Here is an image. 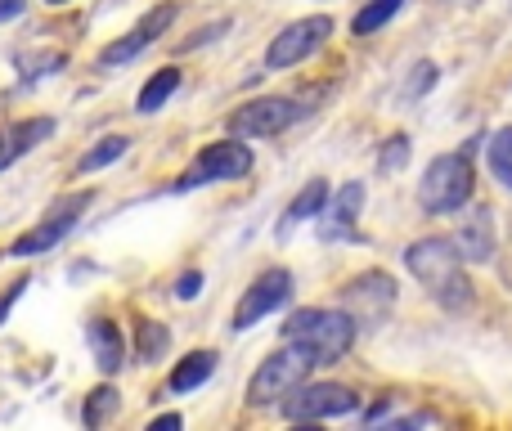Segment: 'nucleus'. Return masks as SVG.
Wrapping results in <instances>:
<instances>
[{
	"label": "nucleus",
	"mask_w": 512,
	"mask_h": 431,
	"mask_svg": "<svg viewBox=\"0 0 512 431\" xmlns=\"http://www.w3.org/2000/svg\"><path fill=\"white\" fill-rule=\"evenodd\" d=\"M405 265L445 310H463L472 301V283L463 274V256L454 243L445 238H418V243L405 247Z\"/></svg>",
	"instance_id": "obj_1"
},
{
	"label": "nucleus",
	"mask_w": 512,
	"mask_h": 431,
	"mask_svg": "<svg viewBox=\"0 0 512 431\" xmlns=\"http://www.w3.org/2000/svg\"><path fill=\"white\" fill-rule=\"evenodd\" d=\"M283 342L306 346L315 364H337L355 342V319L346 310H324V306L292 310L288 324H283Z\"/></svg>",
	"instance_id": "obj_2"
},
{
	"label": "nucleus",
	"mask_w": 512,
	"mask_h": 431,
	"mask_svg": "<svg viewBox=\"0 0 512 431\" xmlns=\"http://www.w3.org/2000/svg\"><path fill=\"white\" fill-rule=\"evenodd\" d=\"M468 198H472V153L468 149L441 153V158L427 162L423 180H418V203H423V212L450 216V212H459Z\"/></svg>",
	"instance_id": "obj_3"
},
{
	"label": "nucleus",
	"mask_w": 512,
	"mask_h": 431,
	"mask_svg": "<svg viewBox=\"0 0 512 431\" xmlns=\"http://www.w3.org/2000/svg\"><path fill=\"white\" fill-rule=\"evenodd\" d=\"M310 369H315V360H310V351L297 342H288L283 351L265 355V364L248 382V405H274V400H283L288 391H297L301 382L310 378Z\"/></svg>",
	"instance_id": "obj_4"
},
{
	"label": "nucleus",
	"mask_w": 512,
	"mask_h": 431,
	"mask_svg": "<svg viewBox=\"0 0 512 431\" xmlns=\"http://www.w3.org/2000/svg\"><path fill=\"white\" fill-rule=\"evenodd\" d=\"M95 203V189H81V194H72V198H63V203H54L50 212H45V220L36 229H27L23 238H14L9 243V256H18V261H27V256H41V252H54V247L63 243V238L77 229V220L81 212Z\"/></svg>",
	"instance_id": "obj_5"
},
{
	"label": "nucleus",
	"mask_w": 512,
	"mask_h": 431,
	"mask_svg": "<svg viewBox=\"0 0 512 431\" xmlns=\"http://www.w3.org/2000/svg\"><path fill=\"white\" fill-rule=\"evenodd\" d=\"M360 409V396L337 382H301L297 391L283 396V418L288 423H319V418H342Z\"/></svg>",
	"instance_id": "obj_6"
},
{
	"label": "nucleus",
	"mask_w": 512,
	"mask_h": 431,
	"mask_svg": "<svg viewBox=\"0 0 512 431\" xmlns=\"http://www.w3.org/2000/svg\"><path fill=\"white\" fill-rule=\"evenodd\" d=\"M248 171H252V149H248V144H239V135H234V140H216V144H207V149L198 153L194 171H189V176L180 180L176 189L216 185V180H243Z\"/></svg>",
	"instance_id": "obj_7"
},
{
	"label": "nucleus",
	"mask_w": 512,
	"mask_h": 431,
	"mask_svg": "<svg viewBox=\"0 0 512 431\" xmlns=\"http://www.w3.org/2000/svg\"><path fill=\"white\" fill-rule=\"evenodd\" d=\"M328 32H333V18L328 14H310V18H301V23H288L270 41V50H265V68L279 72V68H292V63L310 59V54L328 41Z\"/></svg>",
	"instance_id": "obj_8"
},
{
	"label": "nucleus",
	"mask_w": 512,
	"mask_h": 431,
	"mask_svg": "<svg viewBox=\"0 0 512 431\" xmlns=\"http://www.w3.org/2000/svg\"><path fill=\"white\" fill-rule=\"evenodd\" d=\"M297 117H301V108L292 104V99L265 95V99H252V104L234 108L230 113V135H239V140H265V135L288 131Z\"/></svg>",
	"instance_id": "obj_9"
},
{
	"label": "nucleus",
	"mask_w": 512,
	"mask_h": 431,
	"mask_svg": "<svg viewBox=\"0 0 512 431\" xmlns=\"http://www.w3.org/2000/svg\"><path fill=\"white\" fill-rule=\"evenodd\" d=\"M391 306H396V279L382 270L355 274L342 292V310L355 319V324H378V319H387Z\"/></svg>",
	"instance_id": "obj_10"
},
{
	"label": "nucleus",
	"mask_w": 512,
	"mask_h": 431,
	"mask_svg": "<svg viewBox=\"0 0 512 431\" xmlns=\"http://www.w3.org/2000/svg\"><path fill=\"white\" fill-rule=\"evenodd\" d=\"M292 297V274L288 270H265L256 274V283L248 292H243L239 310H234V328L239 333H248L252 324H261L265 315H274V310H283Z\"/></svg>",
	"instance_id": "obj_11"
},
{
	"label": "nucleus",
	"mask_w": 512,
	"mask_h": 431,
	"mask_svg": "<svg viewBox=\"0 0 512 431\" xmlns=\"http://www.w3.org/2000/svg\"><path fill=\"white\" fill-rule=\"evenodd\" d=\"M176 23V5H158V9H149V14L140 18V23L131 27V32L122 36V41H113V45H104V54H99V63L104 68H117V63H131L135 54H144L153 41H158L167 27Z\"/></svg>",
	"instance_id": "obj_12"
},
{
	"label": "nucleus",
	"mask_w": 512,
	"mask_h": 431,
	"mask_svg": "<svg viewBox=\"0 0 512 431\" xmlns=\"http://www.w3.org/2000/svg\"><path fill=\"white\" fill-rule=\"evenodd\" d=\"M360 207H364V185L360 180H346L337 194H328L324 212H319V238H324V243H346V238H355Z\"/></svg>",
	"instance_id": "obj_13"
},
{
	"label": "nucleus",
	"mask_w": 512,
	"mask_h": 431,
	"mask_svg": "<svg viewBox=\"0 0 512 431\" xmlns=\"http://www.w3.org/2000/svg\"><path fill=\"white\" fill-rule=\"evenodd\" d=\"M86 342H90V355H95L99 373H108V378H113V373L126 364L122 328H117L113 319H90V324H86Z\"/></svg>",
	"instance_id": "obj_14"
},
{
	"label": "nucleus",
	"mask_w": 512,
	"mask_h": 431,
	"mask_svg": "<svg viewBox=\"0 0 512 431\" xmlns=\"http://www.w3.org/2000/svg\"><path fill=\"white\" fill-rule=\"evenodd\" d=\"M454 247H459L463 261L486 265L490 256H495V220H490V212H472V216H463L459 234H454Z\"/></svg>",
	"instance_id": "obj_15"
},
{
	"label": "nucleus",
	"mask_w": 512,
	"mask_h": 431,
	"mask_svg": "<svg viewBox=\"0 0 512 431\" xmlns=\"http://www.w3.org/2000/svg\"><path fill=\"white\" fill-rule=\"evenodd\" d=\"M216 373V355L212 351H194V355H185V360L171 369V378H167V387L176 391V396H189V391H198L207 378Z\"/></svg>",
	"instance_id": "obj_16"
},
{
	"label": "nucleus",
	"mask_w": 512,
	"mask_h": 431,
	"mask_svg": "<svg viewBox=\"0 0 512 431\" xmlns=\"http://www.w3.org/2000/svg\"><path fill=\"white\" fill-rule=\"evenodd\" d=\"M328 194H333V189H328L324 180H310V185L301 189V194H297V198H292V203H288V212H283V225H279V234H288V229H292V225H301V220H315L319 212H324Z\"/></svg>",
	"instance_id": "obj_17"
},
{
	"label": "nucleus",
	"mask_w": 512,
	"mask_h": 431,
	"mask_svg": "<svg viewBox=\"0 0 512 431\" xmlns=\"http://www.w3.org/2000/svg\"><path fill=\"white\" fill-rule=\"evenodd\" d=\"M176 90H180V72L176 68H158L149 81H144L140 99H135V113H158V108L167 104Z\"/></svg>",
	"instance_id": "obj_18"
},
{
	"label": "nucleus",
	"mask_w": 512,
	"mask_h": 431,
	"mask_svg": "<svg viewBox=\"0 0 512 431\" xmlns=\"http://www.w3.org/2000/svg\"><path fill=\"white\" fill-rule=\"evenodd\" d=\"M167 346H171L167 324H158V319H140L135 324V355H140V364H158L167 355Z\"/></svg>",
	"instance_id": "obj_19"
},
{
	"label": "nucleus",
	"mask_w": 512,
	"mask_h": 431,
	"mask_svg": "<svg viewBox=\"0 0 512 431\" xmlns=\"http://www.w3.org/2000/svg\"><path fill=\"white\" fill-rule=\"evenodd\" d=\"M117 409H122V396H117V387H95L86 396V409H81V423L86 427H104V423H113L117 418Z\"/></svg>",
	"instance_id": "obj_20"
},
{
	"label": "nucleus",
	"mask_w": 512,
	"mask_h": 431,
	"mask_svg": "<svg viewBox=\"0 0 512 431\" xmlns=\"http://www.w3.org/2000/svg\"><path fill=\"white\" fill-rule=\"evenodd\" d=\"M50 135H54V117H27V122L9 126V140H14L18 158H23V153H32V149H41Z\"/></svg>",
	"instance_id": "obj_21"
},
{
	"label": "nucleus",
	"mask_w": 512,
	"mask_h": 431,
	"mask_svg": "<svg viewBox=\"0 0 512 431\" xmlns=\"http://www.w3.org/2000/svg\"><path fill=\"white\" fill-rule=\"evenodd\" d=\"M400 5H405V0H369V5H364L360 14L351 18V32H355V36L378 32V27H387L391 18L400 14Z\"/></svg>",
	"instance_id": "obj_22"
},
{
	"label": "nucleus",
	"mask_w": 512,
	"mask_h": 431,
	"mask_svg": "<svg viewBox=\"0 0 512 431\" xmlns=\"http://www.w3.org/2000/svg\"><path fill=\"white\" fill-rule=\"evenodd\" d=\"M126 149H131V140H126V135H104V140H99L95 149H90L86 158L77 162V171H99V167H113V162L122 158Z\"/></svg>",
	"instance_id": "obj_23"
},
{
	"label": "nucleus",
	"mask_w": 512,
	"mask_h": 431,
	"mask_svg": "<svg viewBox=\"0 0 512 431\" xmlns=\"http://www.w3.org/2000/svg\"><path fill=\"white\" fill-rule=\"evenodd\" d=\"M490 171H495V180H504L512 189V126L490 135Z\"/></svg>",
	"instance_id": "obj_24"
},
{
	"label": "nucleus",
	"mask_w": 512,
	"mask_h": 431,
	"mask_svg": "<svg viewBox=\"0 0 512 431\" xmlns=\"http://www.w3.org/2000/svg\"><path fill=\"white\" fill-rule=\"evenodd\" d=\"M405 162H409V140H405V135H391L387 149H382V158H378V167L391 176V171H400Z\"/></svg>",
	"instance_id": "obj_25"
},
{
	"label": "nucleus",
	"mask_w": 512,
	"mask_h": 431,
	"mask_svg": "<svg viewBox=\"0 0 512 431\" xmlns=\"http://www.w3.org/2000/svg\"><path fill=\"white\" fill-rule=\"evenodd\" d=\"M63 54H36V59H18V68H23V77H45V72H59L63 68Z\"/></svg>",
	"instance_id": "obj_26"
},
{
	"label": "nucleus",
	"mask_w": 512,
	"mask_h": 431,
	"mask_svg": "<svg viewBox=\"0 0 512 431\" xmlns=\"http://www.w3.org/2000/svg\"><path fill=\"white\" fill-rule=\"evenodd\" d=\"M198 292H203V274H198V270L180 274V283H176V297H180V301H194Z\"/></svg>",
	"instance_id": "obj_27"
},
{
	"label": "nucleus",
	"mask_w": 512,
	"mask_h": 431,
	"mask_svg": "<svg viewBox=\"0 0 512 431\" xmlns=\"http://www.w3.org/2000/svg\"><path fill=\"white\" fill-rule=\"evenodd\" d=\"M221 32H230V18H221V23H212V27H203V32H194V41H185L180 50H198V45H207V41H216Z\"/></svg>",
	"instance_id": "obj_28"
},
{
	"label": "nucleus",
	"mask_w": 512,
	"mask_h": 431,
	"mask_svg": "<svg viewBox=\"0 0 512 431\" xmlns=\"http://www.w3.org/2000/svg\"><path fill=\"white\" fill-rule=\"evenodd\" d=\"M436 81V63H418L414 68V86H409V95H423L427 86Z\"/></svg>",
	"instance_id": "obj_29"
},
{
	"label": "nucleus",
	"mask_w": 512,
	"mask_h": 431,
	"mask_svg": "<svg viewBox=\"0 0 512 431\" xmlns=\"http://www.w3.org/2000/svg\"><path fill=\"white\" fill-rule=\"evenodd\" d=\"M14 162H18L14 140H9V131H0V171H5V167H14Z\"/></svg>",
	"instance_id": "obj_30"
},
{
	"label": "nucleus",
	"mask_w": 512,
	"mask_h": 431,
	"mask_svg": "<svg viewBox=\"0 0 512 431\" xmlns=\"http://www.w3.org/2000/svg\"><path fill=\"white\" fill-rule=\"evenodd\" d=\"M18 14H27V0H0V23H9Z\"/></svg>",
	"instance_id": "obj_31"
},
{
	"label": "nucleus",
	"mask_w": 512,
	"mask_h": 431,
	"mask_svg": "<svg viewBox=\"0 0 512 431\" xmlns=\"http://www.w3.org/2000/svg\"><path fill=\"white\" fill-rule=\"evenodd\" d=\"M149 427L153 431H180V427H185V418H180V414H162V418H153Z\"/></svg>",
	"instance_id": "obj_32"
},
{
	"label": "nucleus",
	"mask_w": 512,
	"mask_h": 431,
	"mask_svg": "<svg viewBox=\"0 0 512 431\" xmlns=\"http://www.w3.org/2000/svg\"><path fill=\"white\" fill-rule=\"evenodd\" d=\"M45 5H68V0H45Z\"/></svg>",
	"instance_id": "obj_33"
}]
</instances>
